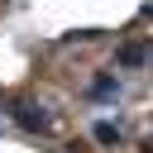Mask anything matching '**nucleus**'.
Listing matches in <instances>:
<instances>
[{"label":"nucleus","instance_id":"nucleus-4","mask_svg":"<svg viewBox=\"0 0 153 153\" xmlns=\"http://www.w3.org/2000/svg\"><path fill=\"white\" fill-rule=\"evenodd\" d=\"M143 57H148V53H143V48H134V43H129V48H120V62H124V67H134V62H143Z\"/></svg>","mask_w":153,"mask_h":153},{"label":"nucleus","instance_id":"nucleus-3","mask_svg":"<svg viewBox=\"0 0 153 153\" xmlns=\"http://www.w3.org/2000/svg\"><path fill=\"white\" fill-rule=\"evenodd\" d=\"M91 134H96V143H120V124H110V120H100Z\"/></svg>","mask_w":153,"mask_h":153},{"label":"nucleus","instance_id":"nucleus-2","mask_svg":"<svg viewBox=\"0 0 153 153\" xmlns=\"http://www.w3.org/2000/svg\"><path fill=\"white\" fill-rule=\"evenodd\" d=\"M91 96H96V100H110V96H120V81H115V76H96V81H91Z\"/></svg>","mask_w":153,"mask_h":153},{"label":"nucleus","instance_id":"nucleus-5","mask_svg":"<svg viewBox=\"0 0 153 153\" xmlns=\"http://www.w3.org/2000/svg\"><path fill=\"white\" fill-rule=\"evenodd\" d=\"M143 14H148V19H153V0H148V5H143Z\"/></svg>","mask_w":153,"mask_h":153},{"label":"nucleus","instance_id":"nucleus-1","mask_svg":"<svg viewBox=\"0 0 153 153\" xmlns=\"http://www.w3.org/2000/svg\"><path fill=\"white\" fill-rule=\"evenodd\" d=\"M10 115H14V124H19V129H48V110H43V105H33V100H14V105H10Z\"/></svg>","mask_w":153,"mask_h":153}]
</instances>
